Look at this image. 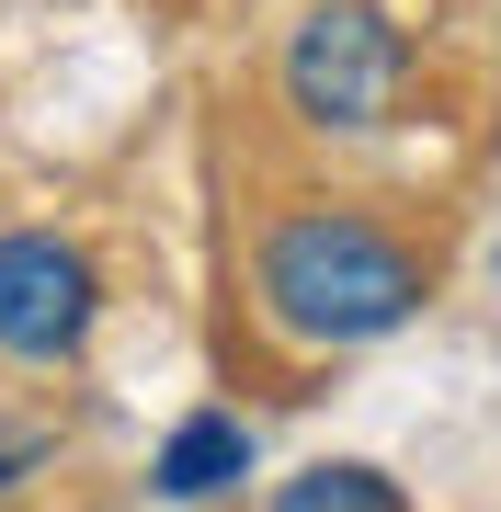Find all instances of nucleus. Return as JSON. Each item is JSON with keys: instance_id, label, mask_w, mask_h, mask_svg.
I'll list each match as a JSON object with an SVG mask.
<instances>
[{"instance_id": "f257e3e1", "label": "nucleus", "mask_w": 501, "mask_h": 512, "mask_svg": "<svg viewBox=\"0 0 501 512\" xmlns=\"http://www.w3.org/2000/svg\"><path fill=\"white\" fill-rule=\"evenodd\" d=\"M422 296H433L422 239H399L365 205L308 194V205H274L251 228V308L297 353H365V342L422 319Z\"/></svg>"}, {"instance_id": "f03ea898", "label": "nucleus", "mask_w": 501, "mask_h": 512, "mask_svg": "<svg viewBox=\"0 0 501 512\" xmlns=\"http://www.w3.org/2000/svg\"><path fill=\"white\" fill-rule=\"evenodd\" d=\"M399 80H410V35L376 0H308L285 23V57H274V92L297 126L319 137H365L399 114Z\"/></svg>"}, {"instance_id": "7ed1b4c3", "label": "nucleus", "mask_w": 501, "mask_h": 512, "mask_svg": "<svg viewBox=\"0 0 501 512\" xmlns=\"http://www.w3.org/2000/svg\"><path fill=\"white\" fill-rule=\"evenodd\" d=\"M103 319V274L57 228H0V365H80Z\"/></svg>"}, {"instance_id": "20e7f679", "label": "nucleus", "mask_w": 501, "mask_h": 512, "mask_svg": "<svg viewBox=\"0 0 501 512\" xmlns=\"http://www.w3.org/2000/svg\"><path fill=\"white\" fill-rule=\"evenodd\" d=\"M240 478H251V421L240 410H183L160 433V456H149L160 501H217V490H240Z\"/></svg>"}, {"instance_id": "39448f33", "label": "nucleus", "mask_w": 501, "mask_h": 512, "mask_svg": "<svg viewBox=\"0 0 501 512\" xmlns=\"http://www.w3.org/2000/svg\"><path fill=\"white\" fill-rule=\"evenodd\" d=\"M262 512H410V490L388 467H365V456H319V467H297Z\"/></svg>"}, {"instance_id": "423d86ee", "label": "nucleus", "mask_w": 501, "mask_h": 512, "mask_svg": "<svg viewBox=\"0 0 501 512\" xmlns=\"http://www.w3.org/2000/svg\"><path fill=\"white\" fill-rule=\"evenodd\" d=\"M46 456H57V433H46V421H0V490L46 478Z\"/></svg>"}]
</instances>
